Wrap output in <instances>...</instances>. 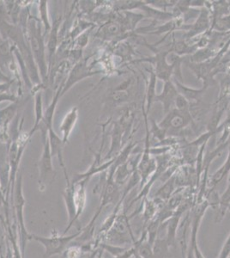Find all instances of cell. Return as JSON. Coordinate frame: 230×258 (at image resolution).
Wrapping results in <instances>:
<instances>
[{
  "label": "cell",
  "mask_w": 230,
  "mask_h": 258,
  "mask_svg": "<svg viewBox=\"0 0 230 258\" xmlns=\"http://www.w3.org/2000/svg\"><path fill=\"white\" fill-rule=\"evenodd\" d=\"M190 120H191V116H190L189 112L180 111L176 109L168 114L165 120L160 124V127L164 129L165 131H167V129L169 127L174 129L183 128L189 123Z\"/></svg>",
  "instance_id": "obj_2"
},
{
  "label": "cell",
  "mask_w": 230,
  "mask_h": 258,
  "mask_svg": "<svg viewBox=\"0 0 230 258\" xmlns=\"http://www.w3.org/2000/svg\"><path fill=\"white\" fill-rule=\"evenodd\" d=\"M0 258H5L3 255V251H2V249H1V245H0Z\"/></svg>",
  "instance_id": "obj_12"
},
{
  "label": "cell",
  "mask_w": 230,
  "mask_h": 258,
  "mask_svg": "<svg viewBox=\"0 0 230 258\" xmlns=\"http://www.w3.org/2000/svg\"><path fill=\"white\" fill-rule=\"evenodd\" d=\"M169 249L170 245L166 238H157L152 244L155 258H169Z\"/></svg>",
  "instance_id": "obj_4"
},
{
  "label": "cell",
  "mask_w": 230,
  "mask_h": 258,
  "mask_svg": "<svg viewBox=\"0 0 230 258\" xmlns=\"http://www.w3.org/2000/svg\"><path fill=\"white\" fill-rule=\"evenodd\" d=\"M81 232L82 230H79V232L70 236H59L58 232L53 231L51 237H41L38 235L29 234V240L33 239L41 243L45 248L44 258H49L53 255H61L69 247L70 242L79 238Z\"/></svg>",
  "instance_id": "obj_1"
},
{
  "label": "cell",
  "mask_w": 230,
  "mask_h": 258,
  "mask_svg": "<svg viewBox=\"0 0 230 258\" xmlns=\"http://www.w3.org/2000/svg\"><path fill=\"white\" fill-rule=\"evenodd\" d=\"M135 253H136V247L132 244V246L126 249L125 252H123L121 255H118V256H115L114 258H131L135 255Z\"/></svg>",
  "instance_id": "obj_11"
},
{
  "label": "cell",
  "mask_w": 230,
  "mask_h": 258,
  "mask_svg": "<svg viewBox=\"0 0 230 258\" xmlns=\"http://www.w3.org/2000/svg\"><path fill=\"white\" fill-rule=\"evenodd\" d=\"M230 257V234L227 237V240L225 241L223 246L221 248V252L218 258H229Z\"/></svg>",
  "instance_id": "obj_9"
},
{
  "label": "cell",
  "mask_w": 230,
  "mask_h": 258,
  "mask_svg": "<svg viewBox=\"0 0 230 258\" xmlns=\"http://www.w3.org/2000/svg\"><path fill=\"white\" fill-rule=\"evenodd\" d=\"M131 258H141L139 255H137V253H135V255Z\"/></svg>",
  "instance_id": "obj_13"
},
{
  "label": "cell",
  "mask_w": 230,
  "mask_h": 258,
  "mask_svg": "<svg viewBox=\"0 0 230 258\" xmlns=\"http://www.w3.org/2000/svg\"><path fill=\"white\" fill-rule=\"evenodd\" d=\"M84 253L85 251L83 245L76 243L75 245L68 247L60 255V258H81Z\"/></svg>",
  "instance_id": "obj_7"
},
{
  "label": "cell",
  "mask_w": 230,
  "mask_h": 258,
  "mask_svg": "<svg viewBox=\"0 0 230 258\" xmlns=\"http://www.w3.org/2000/svg\"><path fill=\"white\" fill-rule=\"evenodd\" d=\"M230 172V152L227 157V161L225 162V164L219 169L216 173H214L211 176L210 180V185L211 188H214L216 187V185L218 184L219 182H221L222 179L224 178L225 176H227V174Z\"/></svg>",
  "instance_id": "obj_5"
},
{
  "label": "cell",
  "mask_w": 230,
  "mask_h": 258,
  "mask_svg": "<svg viewBox=\"0 0 230 258\" xmlns=\"http://www.w3.org/2000/svg\"><path fill=\"white\" fill-rule=\"evenodd\" d=\"M177 89L175 88V85L172 83L166 82L164 89H163V94L157 97L158 101L163 103L165 112L168 111L172 106L173 103H175V100L178 97Z\"/></svg>",
  "instance_id": "obj_3"
},
{
  "label": "cell",
  "mask_w": 230,
  "mask_h": 258,
  "mask_svg": "<svg viewBox=\"0 0 230 258\" xmlns=\"http://www.w3.org/2000/svg\"><path fill=\"white\" fill-rule=\"evenodd\" d=\"M175 84L177 85L178 88L180 89V91L181 92V96L187 98V99H196L198 97V95H200L202 93V91H195V90H192V89L187 88L186 86L181 85L180 83L178 82L175 80Z\"/></svg>",
  "instance_id": "obj_8"
},
{
  "label": "cell",
  "mask_w": 230,
  "mask_h": 258,
  "mask_svg": "<svg viewBox=\"0 0 230 258\" xmlns=\"http://www.w3.org/2000/svg\"><path fill=\"white\" fill-rule=\"evenodd\" d=\"M218 24L219 25H217V27H216L217 30H227L230 29V16L220 19Z\"/></svg>",
  "instance_id": "obj_10"
},
{
  "label": "cell",
  "mask_w": 230,
  "mask_h": 258,
  "mask_svg": "<svg viewBox=\"0 0 230 258\" xmlns=\"http://www.w3.org/2000/svg\"><path fill=\"white\" fill-rule=\"evenodd\" d=\"M175 184H176V181H175V176L169 178V181L163 185V188H161L158 191V193L156 194L157 199L161 200L163 202L164 200L169 199L172 197V193L175 190Z\"/></svg>",
  "instance_id": "obj_6"
},
{
  "label": "cell",
  "mask_w": 230,
  "mask_h": 258,
  "mask_svg": "<svg viewBox=\"0 0 230 258\" xmlns=\"http://www.w3.org/2000/svg\"><path fill=\"white\" fill-rule=\"evenodd\" d=\"M227 210H229L230 211V204L228 205V208H227Z\"/></svg>",
  "instance_id": "obj_14"
}]
</instances>
